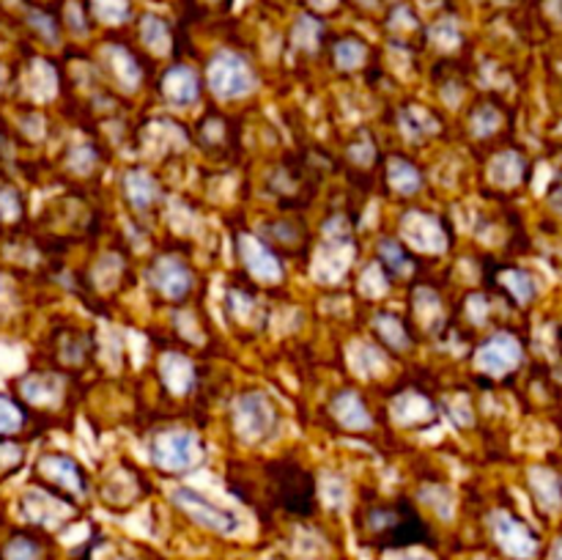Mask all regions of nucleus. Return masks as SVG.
Segmentation results:
<instances>
[{
    "label": "nucleus",
    "mask_w": 562,
    "mask_h": 560,
    "mask_svg": "<svg viewBox=\"0 0 562 560\" xmlns=\"http://www.w3.org/2000/svg\"><path fill=\"white\" fill-rule=\"evenodd\" d=\"M38 472L47 478L49 483L60 489H69V492H82V475H80V467L69 459V456H60V453H49L38 459Z\"/></svg>",
    "instance_id": "11"
},
{
    "label": "nucleus",
    "mask_w": 562,
    "mask_h": 560,
    "mask_svg": "<svg viewBox=\"0 0 562 560\" xmlns=\"http://www.w3.org/2000/svg\"><path fill=\"white\" fill-rule=\"evenodd\" d=\"M236 245H239L241 261H245V267L250 269L256 278L269 280V283H272V280H278L280 275H283V267H280L278 258H274L272 253H269L252 234H239Z\"/></svg>",
    "instance_id": "10"
},
{
    "label": "nucleus",
    "mask_w": 562,
    "mask_h": 560,
    "mask_svg": "<svg viewBox=\"0 0 562 560\" xmlns=\"http://www.w3.org/2000/svg\"><path fill=\"white\" fill-rule=\"evenodd\" d=\"M140 33H143V42H146V47H151L154 53L165 55L170 49V31H168V25L159 20V16H146L140 25Z\"/></svg>",
    "instance_id": "23"
},
{
    "label": "nucleus",
    "mask_w": 562,
    "mask_h": 560,
    "mask_svg": "<svg viewBox=\"0 0 562 560\" xmlns=\"http://www.w3.org/2000/svg\"><path fill=\"white\" fill-rule=\"evenodd\" d=\"M151 459L162 470H187L201 459V443L190 432H162L151 439Z\"/></svg>",
    "instance_id": "1"
},
{
    "label": "nucleus",
    "mask_w": 562,
    "mask_h": 560,
    "mask_svg": "<svg viewBox=\"0 0 562 560\" xmlns=\"http://www.w3.org/2000/svg\"><path fill=\"white\" fill-rule=\"evenodd\" d=\"M499 126V113L494 108H481L475 115V132L477 135H492Z\"/></svg>",
    "instance_id": "37"
},
{
    "label": "nucleus",
    "mask_w": 562,
    "mask_h": 560,
    "mask_svg": "<svg viewBox=\"0 0 562 560\" xmlns=\"http://www.w3.org/2000/svg\"><path fill=\"white\" fill-rule=\"evenodd\" d=\"M335 60H338L340 69H357L366 60V44L357 42V38H346L335 47Z\"/></svg>",
    "instance_id": "25"
},
{
    "label": "nucleus",
    "mask_w": 562,
    "mask_h": 560,
    "mask_svg": "<svg viewBox=\"0 0 562 560\" xmlns=\"http://www.w3.org/2000/svg\"><path fill=\"white\" fill-rule=\"evenodd\" d=\"M503 283L514 291V296L521 302V305L536 296V283L530 280V275L519 272V269H508V272L503 275Z\"/></svg>",
    "instance_id": "27"
},
{
    "label": "nucleus",
    "mask_w": 562,
    "mask_h": 560,
    "mask_svg": "<svg viewBox=\"0 0 562 560\" xmlns=\"http://www.w3.org/2000/svg\"><path fill=\"white\" fill-rule=\"evenodd\" d=\"M382 256H384V261L393 267V272H406V269H409V261H406V256L401 253V247L395 245V242H384Z\"/></svg>",
    "instance_id": "38"
},
{
    "label": "nucleus",
    "mask_w": 562,
    "mask_h": 560,
    "mask_svg": "<svg viewBox=\"0 0 562 560\" xmlns=\"http://www.w3.org/2000/svg\"><path fill=\"white\" fill-rule=\"evenodd\" d=\"M475 362L481 371L494 373V377H503V373L514 371L521 362V346L514 335L497 333L494 338H488L486 344L477 349Z\"/></svg>",
    "instance_id": "5"
},
{
    "label": "nucleus",
    "mask_w": 562,
    "mask_h": 560,
    "mask_svg": "<svg viewBox=\"0 0 562 560\" xmlns=\"http://www.w3.org/2000/svg\"><path fill=\"white\" fill-rule=\"evenodd\" d=\"M22 426V412L20 406L11 399L0 395V434H11Z\"/></svg>",
    "instance_id": "34"
},
{
    "label": "nucleus",
    "mask_w": 562,
    "mask_h": 560,
    "mask_svg": "<svg viewBox=\"0 0 562 560\" xmlns=\"http://www.w3.org/2000/svg\"><path fill=\"white\" fill-rule=\"evenodd\" d=\"M376 329L382 333V338L387 340L390 346H395V349H406V346H409V335H406L404 324H401L398 318L379 316L376 318Z\"/></svg>",
    "instance_id": "29"
},
{
    "label": "nucleus",
    "mask_w": 562,
    "mask_h": 560,
    "mask_svg": "<svg viewBox=\"0 0 562 560\" xmlns=\"http://www.w3.org/2000/svg\"><path fill=\"white\" fill-rule=\"evenodd\" d=\"M162 377L168 382V388L173 393H187L195 379V371H192V362L181 355H168L162 360Z\"/></svg>",
    "instance_id": "17"
},
{
    "label": "nucleus",
    "mask_w": 562,
    "mask_h": 560,
    "mask_svg": "<svg viewBox=\"0 0 562 560\" xmlns=\"http://www.w3.org/2000/svg\"><path fill=\"white\" fill-rule=\"evenodd\" d=\"M0 86H3V69H0Z\"/></svg>",
    "instance_id": "44"
},
{
    "label": "nucleus",
    "mask_w": 562,
    "mask_h": 560,
    "mask_svg": "<svg viewBox=\"0 0 562 560\" xmlns=\"http://www.w3.org/2000/svg\"><path fill=\"white\" fill-rule=\"evenodd\" d=\"M148 278H151V283L157 285L159 291H165V294L173 296V300L184 296L192 285L190 269H187L179 258H170V256L157 258L154 267L148 269Z\"/></svg>",
    "instance_id": "9"
},
{
    "label": "nucleus",
    "mask_w": 562,
    "mask_h": 560,
    "mask_svg": "<svg viewBox=\"0 0 562 560\" xmlns=\"http://www.w3.org/2000/svg\"><path fill=\"white\" fill-rule=\"evenodd\" d=\"M415 313L420 316L423 324H434V316L439 313V296L434 291L420 289L415 294Z\"/></svg>",
    "instance_id": "33"
},
{
    "label": "nucleus",
    "mask_w": 562,
    "mask_h": 560,
    "mask_svg": "<svg viewBox=\"0 0 562 560\" xmlns=\"http://www.w3.org/2000/svg\"><path fill=\"white\" fill-rule=\"evenodd\" d=\"M31 80H33V93H36V97L47 99L55 93V71L53 66L44 64V60H36V64L31 66Z\"/></svg>",
    "instance_id": "28"
},
{
    "label": "nucleus",
    "mask_w": 562,
    "mask_h": 560,
    "mask_svg": "<svg viewBox=\"0 0 562 560\" xmlns=\"http://www.w3.org/2000/svg\"><path fill=\"white\" fill-rule=\"evenodd\" d=\"M333 412L346 428H368L371 426V415L366 412V404L357 393H340L333 401Z\"/></svg>",
    "instance_id": "14"
},
{
    "label": "nucleus",
    "mask_w": 562,
    "mask_h": 560,
    "mask_svg": "<svg viewBox=\"0 0 562 560\" xmlns=\"http://www.w3.org/2000/svg\"><path fill=\"white\" fill-rule=\"evenodd\" d=\"M236 432L245 443H258L274 428V406L263 393H245L236 401Z\"/></svg>",
    "instance_id": "2"
},
{
    "label": "nucleus",
    "mask_w": 562,
    "mask_h": 560,
    "mask_svg": "<svg viewBox=\"0 0 562 560\" xmlns=\"http://www.w3.org/2000/svg\"><path fill=\"white\" fill-rule=\"evenodd\" d=\"M360 289L366 291L368 296H382L384 291H387V278H384V272L379 264H373V267L366 269V275H362V280H360Z\"/></svg>",
    "instance_id": "35"
},
{
    "label": "nucleus",
    "mask_w": 562,
    "mask_h": 560,
    "mask_svg": "<svg viewBox=\"0 0 562 560\" xmlns=\"http://www.w3.org/2000/svg\"><path fill=\"white\" fill-rule=\"evenodd\" d=\"M470 311H472V322H483V318H486V313H488L486 300H483V296H472Z\"/></svg>",
    "instance_id": "40"
},
{
    "label": "nucleus",
    "mask_w": 562,
    "mask_h": 560,
    "mask_svg": "<svg viewBox=\"0 0 562 560\" xmlns=\"http://www.w3.org/2000/svg\"><path fill=\"white\" fill-rule=\"evenodd\" d=\"M494 536H497L499 547H503L510 558L527 560L538 552V538L532 536L530 527L510 514L494 516Z\"/></svg>",
    "instance_id": "6"
},
{
    "label": "nucleus",
    "mask_w": 562,
    "mask_h": 560,
    "mask_svg": "<svg viewBox=\"0 0 562 560\" xmlns=\"http://www.w3.org/2000/svg\"><path fill=\"white\" fill-rule=\"evenodd\" d=\"M209 86L217 97H245L252 88V71L239 55L234 53H220L217 58L209 66Z\"/></svg>",
    "instance_id": "4"
},
{
    "label": "nucleus",
    "mask_w": 562,
    "mask_h": 560,
    "mask_svg": "<svg viewBox=\"0 0 562 560\" xmlns=\"http://www.w3.org/2000/svg\"><path fill=\"white\" fill-rule=\"evenodd\" d=\"M404 236L409 239L412 247L426 253H442L448 247V239H445L442 225L434 217L423 212H409L404 217Z\"/></svg>",
    "instance_id": "7"
},
{
    "label": "nucleus",
    "mask_w": 562,
    "mask_h": 560,
    "mask_svg": "<svg viewBox=\"0 0 562 560\" xmlns=\"http://www.w3.org/2000/svg\"><path fill=\"white\" fill-rule=\"evenodd\" d=\"M3 558L5 560H38L42 558V549H38V544L33 541V538L16 536L5 544Z\"/></svg>",
    "instance_id": "30"
},
{
    "label": "nucleus",
    "mask_w": 562,
    "mask_h": 560,
    "mask_svg": "<svg viewBox=\"0 0 562 560\" xmlns=\"http://www.w3.org/2000/svg\"><path fill=\"white\" fill-rule=\"evenodd\" d=\"M324 497H327V503L335 505V508H338V505H344V500H346L344 478H338V475L324 478Z\"/></svg>",
    "instance_id": "36"
},
{
    "label": "nucleus",
    "mask_w": 562,
    "mask_h": 560,
    "mask_svg": "<svg viewBox=\"0 0 562 560\" xmlns=\"http://www.w3.org/2000/svg\"><path fill=\"white\" fill-rule=\"evenodd\" d=\"M351 256H355V247L346 239H329L327 245L318 253L316 264H313V275H316L322 283H338L346 275V269L351 267Z\"/></svg>",
    "instance_id": "8"
},
{
    "label": "nucleus",
    "mask_w": 562,
    "mask_h": 560,
    "mask_svg": "<svg viewBox=\"0 0 562 560\" xmlns=\"http://www.w3.org/2000/svg\"><path fill=\"white\" fill-rule=\"evenodd\" d=\"M108 60L113 66L115 77H119L121 86L135 88L137 80H140V66H137L135 55L126 53L124 47H108Z\"/></svg>",
    "instance_id": "20"
},
{
    "label": "nucleus",
    "mask_w": 562,
    "mask_h": 560,
    "mask_svg": "<svg viewBox=\"0 0 562 560\" xmlns=\"http://www.w3.org/2000/svg\"><path fill=\"white\" fill-rule=\"evenodd\" d=\"M349 360L360 377H376V373H382L384 366H387V360H384L382 351H379L376 346H368V344L351 346Z\"/></svg>",
    "instance_id": "18"
},
{
    "label": "nucleus",
    "mask_w": 562,
    "mask_h": 560,
    "mask_svg": "<svg viewBox=\"0 0 562 560\" xmlns=\"http://www.w3.org/2000/svg\"><path fill=\"white\" fill-rule=\"evenodd\" d=\"M124 187H126V195H130V201L140 209H146L148 203L157 201V195H159V187H157V181H154V176L146 173V170H140V168L126 173Z\"/></svg>",
    "instance_id": "15"
},
{
    "label": "nucleus",
    "mask_w": 562,
    "mask_h": 560,
    "mask_svg": "<svg viewBox=\"0 0 562 560\" xmlns=\"http://www.w3.org/2000/svg\"><path fill=\"white\" fill-rule=\"evenodd\" d=\"M272 560H283V558H272Z\"/></svg>",
    "instance_id": "45"
},
{
    "label": "nucleus",
    "mask_w": 562,
    "mask_h": 560,
    "mask_svg": "<svg viewBox=\"0 0 562 560\" xmlns=\"http://www.w3.org/2000/svg\"><path fill=\"white\" fill-rule=\"evenodd\" d=\"M393 415L398 417L401 423H426L431 421V404H428L426 399H423L420 393H401L398 399L393 401Z\"/></svg>",
    "instance_id": "16"
},
{
    "label": "nucleus",
    "mask_w": 562,
    "mask_h": 560,
    "mask_svg": "<svg viewBox=\"0 0 562 560\" xmlns=\"http://www.w3.org/2000/svg\"><path fill=\"white\" fill-rule=\"evenodd\" d=\"M25 511L31 519L44 522V525H53V522H58L60 516L69 514V511H66L60 503H55L53 497H47V494H36V492L25 497Z\"/></svg>",
    "instance_id": "21"
},
{
    "label": "nucleus",
    "mask_w": 562,
    "mask_h": 560,
    "mask_svg": "<svg viewBox=\"0 0 562 560\" xmlns=\"http://www.w3.org/2000/svg\"><path fill=\"white\" fill-rule=\"evenodd\" d=\"M492 179L503 187H514L525 179V159L516 152H505L494 159Z\"/></svg>",
    "instance_id": "19"
},
{
    "label": "nucleus",
    "mask_w": 562,
    "mask_h": 560,
    "mask_svg": "<svg viewBox=\"0 0 562 560\" xmlns=\"http://www.w3.org/2000/svg\"><path fill=\"white\" fill-rule=\"evenodd\" d=\"M162 88H165V93H168L170 102L179 104V108H187V104H192L198 99V93H201V86H198L195 71L187 69V66H173V69L165 75Z\"/></svg>",
    "instance_id": "12"
},
{
    "label": "nucleus",
    "mask_w": 562,
    "mask_h": 560,
    "mask_svg": "<svg viewBox=\"0 0 562 560\" xmlns=\"http://www.w3.org/2000/svg\"><path fill=\"white\" fill-rule=\"evenodd\" d=\"M431 38L437 42V47L442 49H453L456 44L461 42V33H459V25H456V20H439L437 25L431 27Z\"/></svg>",
    "instance_id": "32"
},
{
    "label": "nucleus",
    "mask_w": 562,
    "mask_h": 560,
    "mask_svg": "<svg viewBox=\"0 0 562 560\" xmlns=\"http://www.w3.org/2000/svg\"><path fill=\"white\" fill-rule=\"evenodd\" d=\"M93 11L104 22H124L130 16V0H91Z\"/></svg>",
    "instance_id": "31"
},
{
    "label": "nucleus",
    "mask_w": 562,
    "mask_h": 560,
    "mask_svg": "<svg viewBox=\"0 0 562 560\" xmlns=\"http://www.w3.org/2000/svg\"><path fill=\"white\" fill-rule=\"evenodd\" d=\"M318 38H322V25L313 16H300L294 25V42L307 53H313L318 47Z\"/></svg>",
    "instance_id": "26"
},
{
    "label": "nucleus",
    "mask_w": 562,
    "mask_h": 560,
    "mask_svg": "<svg viewBox=\"0 0 562 560\" xmlns=\"http://www.w3.org/2000/svg\"><path fill=\"white\" fill-rule=\"evenodd\" d=\"M22 393L33 404H49V401L58 399V384L53 382V377H27L22 384Z\"/></svg>",
    "instance_id": "24"
},
{
    "label": "nucleus",
    "mask_w": 562,
    "mask_h": 560,
    "mask_svg": "<svg viewBox=\"0 0 562 560\" xmlns=\"http://www.w3.org/2000/svg\"><path fill=\"white\" fill-rule=\"evenodd\" d=\"M552 560H562V541L554 544V549H552Z\"/></svg>",
    "instance_id": "42"
},
{
    "label": "nucleus",
    "mask_w": 562,
    "mask_h": 560,
    "mask_svg": "<svg viewBox=\"0 0 562 560\" xmlns=\"http://www.w3.org/2000/svg\"><path fill=\"white\" fill-rule=\"evenodd\" d=\"M530 486H532V494H536V500L543 505V508H547V511H558L560 508L562 483H560V478L554 475V472L536 467V470H530Z\"/></svg>",
    "instance_id": "13"
},
{
    "label": "nucleus",
    "mask_w": 562,
    "mask_h": 560,
    "mask_svg": "<svg viewBox=\"0 0 562 560\" xmlns=\"http://www.w3.org/2000/svg\"><path fill=\"white\" fill-rule=\"evenodd\" d=\"M173 503L179 505V508H184L187 514L198 522V525L209 527V530L234 533L236 527H239V519H236L228 508L212 503V500L203 497L201 492H195V489H190V486L173 489Z\"/></svg>",
    "instance_id": "3"
},
{
    "label": "nucleus",
    "mask_w": 562,
    "mask_h": 560,
    "mask_svg": "<svg viewBox=\"0 0 562 560\" xmlns=\"http://www.w3.org/2000/svg\"><path fill=\"white\" fill-rule=\"evenodd\" d=\"M307 3H311L313 9H318V11H329V9H335V5H338V0H307Z\"/></svg>",
    "instance_id": "41"
},
{
    "label": "nucleus",
    "mask_w": 562,
    "mask_h": 560,
    "mask_svg": "<svg viewBox=\"0 0 562 560\" xmlns=\"http://www.w3.org/2000/svg\"><path fill=\"white\" fill-rule=\"evenodd\" d=\"M401 560H431V558H423V555H406V558Z\"/></svg>",
    "instance_id": "43"
},
{
    "label": "nucleus",
    "mask_w": 562,
    "mask_h": 560,
    "mask_svg": "<svg viewBox=\"0 0 562 560\" xmlns=\"http://www.w3.org/2000/svg\"><path fill=\"white\" fill-rule=\"evenodd\" d=\"M33 25H36L38 31H44V36H47L49 42H55V36H58V33H55V25L49 22L47 14H33Z\"/></svg>",
    "instance_id": "39"
},
{
    "label": "nucleus",
    "mask_w": 562,
    "mask_h": 560,
    "mask_svg": "<svg viewBox=\"0 0 562 560\" xmlns=\"http://www.w3.org/2000/svg\"><path fill=\"white\" fill-rule=\"evenodd\" d=\"M387 179H390V187H393L395 192H401V195L415 192L423 181L420 170H417L412 163H406V159H393V163H390Z\"/></svg>",
    "instance_id": "22"
}]
</instances>
